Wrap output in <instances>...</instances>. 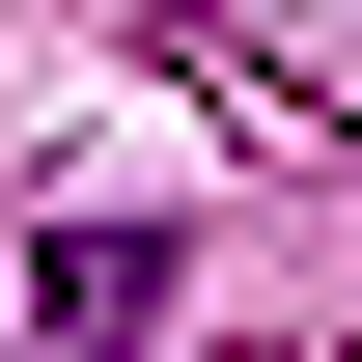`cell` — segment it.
<instances>
[{
	"label": "cell",
	"mask_w": 362,
	"mask_h": 362,
	"mask_svg": "<svg viewBox=\"0 0 362 362\" xmlns=\"http://www.w3.org/2000/svg\"><path fill=\"white\" fill-rule=\"evenodd\" d=\"M28 334L56 362H139V334H168V223H56L28 251Z\"/></svg>",
	"instance_id": "obj_1"
}]
</instances>
